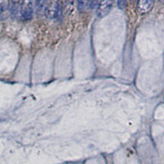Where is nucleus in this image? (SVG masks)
<instances>
[{"mask_svg": "<svg viewBox=\"0 0 164 164\" xmlns=\"http://www.w3.org/2000/svg\"><path fill=\"white\" fill-rule=\"evenodd\" d=\"M35 8V2H12L9 10L12 16L21 20L31 18Z\"/></svg>", "mask_w": 164, "mask_h": 164, "instance_id": "nucleus-1", "label": "nucleus"}, {"mask_svg": "<svg viewBox=\"0 0 164 164\" xmlns=\"http://www.w3.org/2000/svg\"><path fill=\"white\" fill-rule=\"evenodd\" d=\"M153 6V2L151 0H140L137 2L136 8L139 13H146L149 12Z\"/></svg>", "mask_w": 164, "mask_h": 164, "instance_id": "nucleus-2", "label": "nucleus"}, {"mask_svg": "<svg viewBox=\"0 0 164 164\" xmlns=\"http://www.w3.org/2000/svg\"><path fill=\"white\" fill-rule=\"evenodd\" d=\"M112 5V2L111 1H104V2H99L98 8H97V12L99 16H103L107 14V12L110 11Z\"/></svg>", "mask_w": 164, "mask_h": 164, "instance_id": "nucleus-3", "label": "nucleus"}, {"mask_svg": "<svg viewBox=\"0 0 164 164\" xmlns=\"http://www.w3.org/2000/svg\"><path fill=\"white\" fill-rule=\"evenodd\" d=\"M117 5H118V8H124L125 5H126V3H125V2H122V1H120V2H117Z\"/></svg>", "mask_w": 164, "mask_h": 164, "instance_id": "nucleus-4", "label": "nucleus"}, {"mask_svg": "<svg viewBox=\"0 0 164 164\" xmlns=\"http://www.w3.org/2000/svg\"><path fill=\"white\" fill-rule=\"evenodd\" d=\"M4 4H5V3L4 2H0V14L3 12V11L4 10Z\"/></svg>", "mask_w": 164, "mask_h": 164, "instance_id": "nucleus-5", "label": "nucleus"}, {"mask_svg": "<svg viewBox=\"0 0 164 164\" xmlns=\"http://www.w3.org/2000/svg\"><path fill=\"white\" fill-rule=\"evenodd\" d=\"M163 3H164V1H163Z\"/></svg>", "mask_w": 164, "mask_h": 164, "instance_id": "nucleus-6", "label": "nucleus"}]
</instances>
